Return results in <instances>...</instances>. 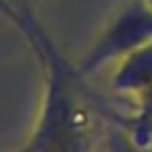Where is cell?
<instances>
[{"label": "cell", "mask_w": 152, "mask_h": 152, "mask_svg": "<svg viewBox=\"0 0 152 152\" xmlns=\"http://www.w3.org/2000/svg\"><path fill=\"white\" fill-rule=\"evenodd\" d=\"M0 11H4L7 15H11L13 19H17V21H21V17L17 15V11H15V4H11V0H0Z\"/></svg>", "instance_id": "1"}, {"label": "cell", "mask_w": 152, "mask_h": 152, "mask_svg": "<svg viewBox=\"0 0 152 152\" xmlns=\"http://www.w3.org/2000/svg\"><path fill=\"white\" fill-rule=\"evenodd\" d=\"M125 152H137V150H133V148H131L129 144H125Z\"/></svg>", "instance_id": "2"}]
</instances>
